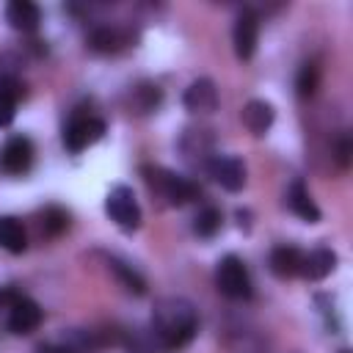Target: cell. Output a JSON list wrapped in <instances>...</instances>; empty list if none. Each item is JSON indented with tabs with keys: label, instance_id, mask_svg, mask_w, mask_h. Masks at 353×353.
<instances>
[{
	"label": "cell",
	"instance_id": "1",
	"mask_svg": "<svg viewBox=\"0 0 353 353\" xmlns=\"http://www.w3.org/2000/svg\"><path fill=\"white\" fill-rule=\"evenodd\" d=\"M196 328H199V314H196L190 301H185V298H163L154 306L152 334H154L160 347L176 350V347L188 345L196 336Z\"/></svg>",
	"mask_w": 353,
	"mask_h": 353
},
{
	"label": "cell",
	"instance_id": "2",
	"mask_svg": "<svg viewBox=\"0 0 353 353\" xmlns=\"http://www.w3.org/2000/svg\"><path fill=\"white\" fill-rule=\"evenodd\" d=\"M143 176L146 182L163 196L168 199V204L174 207H182L193 199H199V185H193L188 176H179L168 168H160V165H143Z\"/></svg>",
	"mask_w": 353,
	"mask_h": 353
},
{
	"label": "cell",
	"instance_id": "3",
	"mask_svg": "<svg viewBox=\"0 0 353 353\" xmlns=\"http://www.w3.org/2000/svg\"><path fill=\"white\" fill-rule=\"evenodd\" d=\"M215 284H218L221 295H226V298H232V301H245V298H251V276H248V268H245L243 259L234 256V254H226V256L218 262Z\"/></svg>",
	"mask_w": 353,
	"mask_h": 353
},
{
	"label": "cell",
	"instance_id": "4",
	"mask_svg": "<svg viewBox=\"0 0 353 353\" xmlns=\"http://www.w3.org/2000/svg\"><path fill=\"white\" fill-rule=\"evenodd\" d=\"M105 210H108V215L116 221V226L124 229V232H132V229L141 226V207H138V201H135L132 188H127V185L110 188V193H108V199H105Z\"/></svg>",
	"mask_w": 353,
	"mask_h": 353
},
{
	"label": "cell",
	"instance_id": "5",
	"mask_svg": "<svg viewBox=\"0 0 353 353\" xmlns=\"http://www.w3.org/2000/svg\"><path fill=\"white\" fill-rule=\"evenodd\" d=\"M256 39H259V17H256V11L245 8V11H240V17L234 19V30H232L234 55H237L240 61L254 58V52H256Z\"/></svg>",
	"mask_w": 353,
	"mask_h": 353
},
{
	"label": "cell",
	"instance_id": "6",
	"mask_svg": "<svg viewBox=\"0 0 353 353\" xmlns=\"http://www.w3.org/2000/svg\"><path fill=\"white\" fill-rule=\"evenodd\" d=\"M105 135V121L94 119V116H77L72 119V124L63 132V143L69 152H83L85 146L97 143Z\"/></svg>",
	"mask_w": 353,
	"mask_h": 353
},
{
	"label": "cell",
	"instance_id": "7",
	"mask_svg": "<svg viewBox=\"0 0 353 353\" xmlns=\"http://www.w3.org/2000/svg\"><path fill=\"white\" fill-rule=\"evenodd\" d=\"M207 171H210V176L223 190H232L234 193V190H240L245 185V165L234 154H215V157H210Z\"/></svg>",
	"mask_w": 353,
	"mask_h": 353
},
{
	"label": "cell",
	"instance_id": "8",
	"mask_svg": "<svg viewBox=\"0 0 353 353\" xmlns=\"http://www.w3.org/2000/svg\"><path fill=\"white\" fill-rule=\"evenodd\" d=\"M30 163H33V143L25 135L8 138L0 152V168L8 174H22L30 168Z\"/></svg>",
	"mask_w": 353,
	"mask_h": 353
},
{
	"label": "cell",
	"instance_id": "9",
	"mask_svg": "<svg viewBox=\"0 0 353 353\" xmlns=\"http://www.w3.org/2000/svg\"><path fill=\"white\" fill-rule=\"evenodd\" d=\"M182 102L190 113H212L218 108V88L210 77H199L188 85Z\"/></svg>",
	"mask_w": 353,
	"mask_h": 353
},
{
	"label": "cell",
	"instance_id": "10",
	"mask_svg": "<svg viewBox=\"0 0 353 353\" xmlns=\"http://www.w3.org/2000/svg\"><path fill=\"white\" fill-rule=\"evenodd\" d=\"M41 323V309L30 298H14L11 312H8V328L11 334H30Z\"/></svg>",
	"mask_w": 353,
	"mask_h": 353
},
{
	"label": "cell",
	"instance_id": "11",
	"mask_svg": "<svg viewBox=\"0 0 353 353\" xmlns=\"http://www.w3.org/2000/svg\"><path fill=\"white\" fill-rule=\"evenodd\" d=\"M6 17L11 22V28L22 30V33H33L41 22V14H39V6L30 3V0H11L8 8H6Z\"/></svg>",
	"mask_w": 353,
	"mask_h": 353
},
{
	"label": "cell",
	"instance_id": "12",
	"mask_svg": "<svg viewBox=\"0 0 353 353\" xmlns=\"http://www.w3.org/2000/svg\"><path fill=\"white\" fill-rule=\"evenodd\" d=\"M334 268H336V254H334L331 248H314L312 254L303 256V262H301V276L309 279V281H320V279H325Z\"/></svg>",
	"mask_w": 353,
	"mask_h": 353
},
{
	"label": "cell",
	"instance_id": "13",
	"mask_svg": "<svg viewBox=\"0 0 353 353\" xmlns=\"http://www.w3.org/2000/svg\"><path fill=\"white\" fill-rule=\"evenodd\" d=\"M301 262H303V254L295 248V245H279L273 248L270 254V270L273 276L279 279H292L301 273Z\"/></svg>",
	"mask_w": 353,
	"mask_h": 353
},
{
	"label": "cell",
	"instance_id": "14",
	"mask_svg": "<svg viewBox=\"0 0 353 353\" xmlns=\"http://www.w3.org/2000/svg\"><path fill=\"white\" fill-rule=\"evenodd\" d=\"M273 105L265 102V99H251L245 108H243V124L254 132V135H265L273 124Z\"/></svg>",
	"mask_w": 353,
	"mask_h": 353
},
{
	"label": "cell",
	"instance_id": "15",
	"mask_svg": "<svg viewBox=\"0 0 353 353\" xmlns=\"http://www.w3.org/2000/svg\"><path fill=\"white\" fill-rule=\"evenodd\" d=\"M287 201H290V210H292L298 218H303L306 223H317V221H320V210H317V204L312 201V196H309V190H306V185H303L301 179L292 182Z\"/></svg>",
	"mask_w": 353,
	"mask_h": 353
},
{
	"label": "cell",
	"instance_id": "16",
	"mask_svg": "<svg viewBox=\"0 0 353 353\" xmlns=\"http://www.w3.org/2000/svg\"><path fill=\"white\" fill-rule=\"evenodd\" d=\"M0 248H6L8 254H22L28 248V234H25L22 223L11 215L0 218Z\"/></svg>",
	"mask_w": 353,
	"mask_h": 353
},
{
	"label": "cell",
	"instance_id": "17",
	"mask_svg": "<svg viewBox=\"0 0 353 353\" xmlns=\"http://www.w3.org/2000/svg\"><path fill=\"white\" fill-rule=\"evenodd\" d=\"M19 80L14 77H0V127H8L17 113V99H19Z\"/></svg>",
	"mask_w": 353,
	"mask_h": 353
},
{
	"label": "cell",
	"instance_id": "18",
	"mask_svg": "<svg viewBox=\"0 0 353 353\" xmlns=\"http://www.w3.org/2000/svg\"><path fill=\"white\" fill-rule=\"evenodd\" d=\"M88 44H91V50H97V52H119V50L127 44V39H124V33L116 30V28H97V30L91 33Z\"/></svg>",
	"mask_w": 353,
	"mask_h": 353
},
{
	"label": "cell",
	"instance_id": "19",
	"mask_svg": "<svg viewBox=\"0 0 353 353\" xmlns=\"http://www.w3.org/2000/svg\"><path fill=\"white\" fill-rule=\"evenodd\" d=\"M160 99H163V91H160L157 85H152V83H143V85L132 88V110H135V113H149V110H154V108L160 105Z\"/></svg>",
	"mask_w": 353,
	"mask_h": 353
},
{
	"label": "cell",
	"instance_id": "20",
	"mask_svg": "<svg viewBox=\"0 0 353 353\" xmlns=\"http://www.w3.org/2000/svg\"><path fill=\"white\" fill-rule=\"evenodd\" d=\"M108 265H110V270L116 273V279L124 284V290H130V292H135V295H143V292H146V281H143L130 265H124L121 259H110Z\"/></svg>",
	"mask_w": 353,
	"mask_h": 353
},
{
	"label": "cell",
	"instance_id": "21",
	"mask_svg": "<svg viewBox=\"0 0 353 353\" xmlns=\"http://www.w3.org/2000/svg\"><path fill=\"white\" fill-rule=\"evenodd\" d=\"M317 83H320V69H317V63H303L301 66V72H298V80H295V91H298V97H312L314 91H317Z\"/></svg>",
	"mask_w": 353,
	"mask_h": 353
},
{
	"label": "cell",
	"instance_id": "22",
	"mask_svg": "<svg viewBox=\"0 0 353 353\" xmlns=\"http://www.w3.org/2000/svg\"><path fill=\"white\" fill-rule=\"evenodd\" d=\"M193 229H196L199 237H212V234L221 229V210H215V207H204V210L196 215Z\"/></svg>",
	"mask_w": 353,
	"mask_h": 353
},
{
	"label": "cell",
	"instance_id": "23",
	"mask_svg": "<svg viewBox=\"0 0 353 353\" xmlns=\"http://www.w3.org/2000/svg\"><path fill=\"white\" fill-rule=\"evenodd\" d=\"M66 226H69V212H66V210H61V207H47V210L41 212V229H44L47 234H61Z\"/></svg>",
	"mask_w": 353,
	"mask_h": 353
},
{
	"label": "cell",
	"instance_id": "24",
	"mask_svg": "<svg viewBox=\"0 0 353 353\" xmlns=\"http://www.w3.org/2000/svg\"><path fill=\"white\" fill-rule=\"evenodd\" d=\"M350 152H353L350 135H342V141H339V146H336V160H339V165H342V168H347V165H350Z\"/></svg>",
	"mask_w": 353,
	"mask_h": 353
},
{
	"label": "cell",
	"instance_id": "25",
	"mask_svg": "<svg viewBox=\"0 0 353 353\" xmlns=\"http://www.w3.org/2000/svg\"><path fill=\"white\" fill-rule=\"evenodd\" d=\"M36 353H74L69 345H39Z\"/></svg>",
	"mask_w": 353,
	"mask_h": 353
},
{
	"label": "cell",
	"instance_id": "26",
	"mask_svg": "<svg viewBox=\"0 0 353 353\" xmlns=\"http://www.w3.org/2000/svg\"><path fill=\"white\" fill-rule=\"evenodd\" d=\"M342 353H347V350H342Z\"/></svg>",
	"mask_w": 353,
	"mask_h": 353
}]
</instances>
